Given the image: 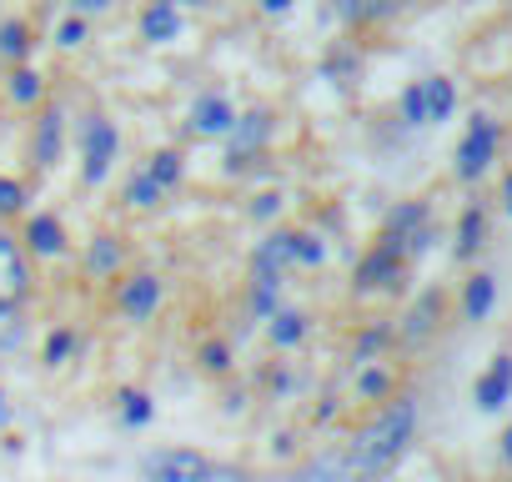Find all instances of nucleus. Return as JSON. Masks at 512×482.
<instances>
[{
    "instance_id": "39",
    "label": "nucleus",
    "mask_w": 512,
    "mask_h": 482,
    "mask_svg": "<svg viewBox=\"0 0 512 482\" xmlns=\"http://www.w3.org/2000/svg\"><path fill=\"white\" fill-rule=\"evenodd\" d=\"M6 417H11V412H6V397H0V422H6Z\"/></svg>"
},
{
    "instance_id": "4",
    "label": "nucleus",
    "mask_w": 512,
    "mask_h": 482,
    "mask_svg": "<svg viewBox=\"0 0 512 482\" xmlns=\"http://www.w3.org/2000/svg\"><path fill=\"white\" fill-rule=\"evenodd\" d=\"M402 272V236H387L382 247L357 267V292H377V287H392Z\"/></svg>"
},
{
    "instance_id": "1",
    "label": "nucleus",
    "mask_w": 512,
    "mask_h": 482,
    "mask_svg": "<svg viewBox=\"0 0 512 482\" xmlns=\"http://www.w3.org/2000/svg\"><path fill=\"white\" fill-rule=\"evenodd\" d=\"M412 432H417V402H412V397L387 402V407L377 412V422L362 427V437H357L352 452H347L352 477H377V472H387V467L407 452Z\"/></svg>"
},
{
    "instance_id": "21",
    "label": "nucleus",
    "mask_w": 512,
    "mask_h": 482,
    "mask_svg": "<svg viewBox=\"0 0 512 482\" xmlns=\"http://www.w3.org/2000/svg\"><path fill=\"white\" fill-rule=\"evenodd\" d=\"M31 51V26L26 21H6V26H0V56H26Z\"/></svg>"
},
{
    "instance_id": "5",
    "label": "nucleus",
    "mask_w": 512,
    "mask_h": 482,
    "mask_svg": "<svg viewBox=\"0 0 512 482\" xmlns=\"http://www.w3.org/2000/svg\"><path fill=\"white\" fill-rule=\"evenodd\" d=\"M116 146H121V141H116V126H111V121H91V126H86V166H81V171H86L91 186L111 176Z\"/></svg>"
},
{
    "instance_id": "36",
    "label": "nucleus",
    "mask_w": 512,
    "mask_h": 482,
    "mask_svg": "<svg viewBox=\"0 0 512 482\" xmlns=\"http://www.w3.org/2000/svg\"><path fill=\"white\" fill-rule=\"evenodd\" d=\"M76 6H81V11H106L111 0H76Z\"/></svg>"
},
{
    "instance_id": "33",
    "label": "nucleus",
    "mask_w": 512,
    "mask_h": 482,
    "mask_svg": "<svg viewBox=\"0 0 512 482\" xmlns=\"http://www.w3.org/2000/svg\"><path fill=\"white\" fill-rule=\"evenodd\" d=\"M56 41H61V46H81V41H86V21H81V16H66L61 31H56Z\"/></svg>"
},
{
    "instance_id": "35",
    "label": "nucleus",
    "mask_w": 512,
    "mask_h": 482,
    "mask_svg": "<svg viewBox=\"0 0 512 482\" xmlns=\"http://www.w3.org/2000/svg\"><path fill=\"white\" fill-rule=\"evenodd\" d=\"M262 6H267L272 16H287V11H292V0H262Z\"/></svg>"
},
{
    "instance_id": "28",
    "label": "nucleus",
    "mask_w": 512,
    "mask_h": 482,
    "mask_svg": "<svg viewBox=\"0 0 512 482\" xmlns=\"http://www.w3.org/2000/svg\"><path fill=\"white\" fill-rule=\"evenodd\" d=\"M71 347H76V332H51V342H46V367H61L66 357H71Z\"/></svg>"
},
{
    "instance_id": "24",
    "label": "nucleus",
    "mask_w": 512,
    "mask_h": 482,
    "mask_svg": "<svg viewBox=\"0 0 512 482\" xmlns=\"http://www.w3.org/2000/svg\"><path fill=\"white\" fill-rule=\"evenodd\" d=\"M437 312H442V297H437V292H427V297L412 307V317H407V337H422V332L432 327V317H437Z\"/></svg>"
},
{
    "instance_id": "2",
    "label": "nucleus",
    "mask_w": 512,
    "mask_h": 482,
    "mask_svg": "<svg viewBox=\"0 0 512 482\" xmlns=\"http://www.w3.org/2000/svg\"><path fill=\"white\" fill-rule=\"evenodd\" d=\"M141 467H146V477H151V482H251L246 472L216 467L206 452H191V447H166V452H151Z\"/></svg>"
},
{
    "instance_id": "20",
    "label": "nucleus",
    "mask_w": 512,
    "mask_h": 482,
    "mask_svg": "<svg viewBox=\"0 0 512 482\" xmlns=\"http://www.w3.org/2000/svg\"><path fill=\"white\" fill-rule=\"evenodd\" d=\"M387 392H392V372H387V367H362V372H357V397L382 402Z\"/></svg>"
},
{
    "instance_id": "16",
    "label": "nucleus",
    "mask_w": 512,
    "mask_h": 482,
    "mask_svg": "<svg viewBox=\"0 0 512 482\" xmlns=\"http://www.w3.org/2000/svg\"><path fill=\"white\" fill-rule=\"evenodd\" d=\"M231 131H236V151H246V146H262V141H267L272 121H267L262 111H251V116H241V121H236ZM236 151H231V156H236Z\"/></svg>"
},
{
    "instance_id": "9",
    "label": "nucleus",
    "mask_w": 512,
    "mask_h": 482,
    "mask_svg": "<svg viewBox=\"0 0 512 482\" xmlns=\"http://www.w3.org/2000/svg\"><path fill=\"white\" fill-rule=\"evenodd\" d=\"M231 126H236L231 101H221V96H201V101L191 106V131H196V136H226Z\"/></svg>"
},
{
    "instance_id": "13",
    "label": "nucleus",
    "mask_w": 512,
    "mask_h": 482,
    "mask_svg": "<svg viewBox=\"0 0 512 482\" xmlns=\"http://www.w3.org/2000/svg\"><path fill=\"white\" fill-rule=\"evenodd\" d=\"M141 31H146V41H176V36H181V16H176V6H146Z\"/></svg>"
},
{
    "instance_id": "6",
    "label": "nucleus",
    "mask_w": 512,
    "mask_h": 482,
    "mask_svg": "<svg viewBox=\"0 0 512 482\" xmlns=\"http://www.w3.org/2000/svg\"><path fill=\"white\" fill-rule=\"evenodd\" d=\"M26 292H31L26 257H21V247H16L11 236H0V302L16 307V302H26Z\"/></svg>"
},
{
    "instance_id": "14",
    "label": "nucleus",
    "mask_w": 512,
    "mask_h": 482,
    "mask_svg": "<svg viewBox=\"0 0 512 482\" xmlns=\"http://www.w3.org/2000/svg\"><path fill=\"white\" fill-rule=\"evenodd\" d=\"M422 96H427V121H447V116H452V106H457V86H452L447 76L422 81Z\"/></svg>"
},
{
    "instance_id": "40",
    "label": "nucleus",
    "mask_w": 512,
    "mask_h": 482,
    "mask_svg": "<svg viewBox=\"0 0 512 482\" xmlns=\"http://www.w3.org/2000/svg\"><path fill=\"white\" fill-rule=\"evenodd\" d=\"M196 6H201V0H196Z\"/></svg>"
},
{
    "instance_id": "22",
    "label": "nucleus",
    "mask_w": 512,
    "mask_h": 482,
    "mask_svg": "<svg viewBox=\"0 0 512 482\" xmlns=\"http://www.w3.org/2000/svg\"><path fill=\"white\" fill-rule=\"evenodd\" d=\"M121 417H126L131 427H146V422L156 417V402H151L146 392H131V387H126V392H121Z\"/></svg>"
},
{
    "instance_id": "18",
    "label": "nucleus",
    "mask_w": 512,
    "mask_h": 482,
    "mask_svg": "<svg viewBox=\"0 0 512 482\" xmlns=\"http://www.w3.org/2000/svg\"><path fill=\"white\" fill-rule=\"evenodd\" d=\"M477 247H482V211L467 206L462 211V226H457V257H472Z\"/></svg>"
},
{
    "instance_id": "8",
    "label": "nucleus",
    "mask_w": 512,
    "mask_h": 482,
    "mask_svg": "<svg viewBox=\"0 0 512 482\" xmlns=\"http://www.w3.org/2000/svg\"><path fill=\"white\" fill-rule=\"evenodd\" d=\"M507 397H512V357L502 352V357H492V367L477 377V387H472V402H477L482 412H497Z\"/></svg>"
},
{
    "instance_id": "19",
    "label": "nucleus",
    "mask_w": 512,
    "mask_h": 482,
    "mask_svg": "<svg viewBox=\"0 0 512 482\" xmlns=\"http://www.w3.org/2000/svg\"><path fill=\"white\" fill-rule=\"evenodd\" d=\"M86 262H91V272H96V277H111V272L121 267V247H116L111 236H96V241H91V257H86Z\"/></svg>"
},
{
    "instance_id": "32",
    "label": "nucleus",
    "mask_w": 512,
    "mask_h": 482,
    "mask_svg": "<svg viewBox=\"0 0 512 482\" xmlns=\"http://www.w3.org/2000/svg\"><path fill=\"white\" fill-rule=\"evenodd\" d=\"M21 201H26V191H21V181H11V176H0V211H21Z\"/></svg>"
},
{
    "instance_id": "38",
    "label": "nucleus",
    "mask_w": 512,
    "mask_h": 482,
    "mask_svg": "<svg viewBox=\"0 0 512 482\" xmlns=\"http://www.w3.org/2000/svg\"><path fill=\"white\" fill-rule=\"evenodd\" d=\"M502 196H507V211H512V171H507V186H502Z\"/></svg>"
},
{
    "instance_id": "11",
    "label": "nucleus",
    "mask_w": 512,
    "mask_h": 482,
    "mask_svg": "<svg viewBox=\"0 0 512 482\" xmlns=\"http://www.w3.org/2000/svg\"><path fill=\"white\" fill-rule=\"evenodd\" d=\"M26 241H31V247H36L41 257H61V252H66V231H61V221H56V216H31Z\"/></svg>"
},
{
    "instance_id": "31",
    "label": "nucleus",
    "mask_w": 512,
    "mask_h": 482,
    "mask_svg": "<svg viewBox=\"0 0 512 482\" xmlns=\"http://www.w3.org/2000/svg\"><path fill=\"white\" fill-rule=\"evenodd\" d=\"M201 367H206V372H226V367H231V347H226V342H206V347H201Z\"/></svg>"
},
{
    "instance_id": "29",
    "label": "nucleus",
    "mask_w": 512,
    "mask_h": 482,
    "mask_svg": "<svg viewBox=\"0 0 512 482\" xmlns=\"http://www.w3.org/2000/svg\"><path fill=\"white\" fill-rule=\"evenodd\" d=\"M422 216H427V206H422V201H412V206L392 211V236H407L412 226H422Z\"/></svg>"
},
{
    "instance_id": "34",
    "label": "nucleus",
    "mask_w": 512,
    "mask_h": 482,
    "mask_svg": "<svg viewBox=\"0 0 512 482\" xmlns=\"http://www.w3.org/2000/svg\"><path fill=\"white\" fill-rule=\"evenodd\" d=\"M277 206H282V196H256V206H251V211H256V216H272Z\"/></svg>"
},
{
    "instance_id": "26",
    "label": "nucleus",
    "mask_w": 512,
    "mask_h": 482,
    "mask_svg": "<svg viewBox=\"0 0 512 482\" xmlns=\"http://www.w3.org/2000/svg\"><path fill=\"white\" fill-rule=\"evenodd\" d=\"M292 257H297V262H307V267H317V262L327 257V247H322L317 236H307V231H292Z\"/></svg>"
},
{
    "instance_id": "15",
    "label": "nucleus",
    "mask_w": 512,
    "mask_h": 482,
    "mask_svg": "<svg viewBox=\"0 0 512 482\" xmlns=\"http://www.w3.org/2000/svg\"><path fill=\"white\" fill-rule=\"evenodd\" d=\"M307 337V317L302 312H272V342L277 347H297Z\"/></svg>"
},
{
    "instance_id": "37",
    "label": "nucleus",
    "mask_w": 512,
    "mask_h": 482,
    "mask_svg": "<svg viewBox=\"0 0 512 482\" xmlns=\"http://www.w3.org/2000/svg\"><path fill=\"white\" fill-rule=\"evenodd\" d=\"M502 457L512 462V422H507V432H502Z\"/></svg>"
},
{
    "instance_id": "17",
    "label": "nucleus",
    "mask_w": 512,
    "mask_h": 482,
    "mask_svg": "<svg viewBox=\"0 0 512 482\" xmlns=\"http://www.w3.org/2000/svg\"><path fill=\"white\" fill-rule=\"evenodd\" d=\"M41 91H46V81H41V71H31V66H21V71L11 76V101H16V106H36V101H41Z\"/></svg>"
},
{
    "instance_id": "23",
    "label": "nucleus",
    "mask_w": 512,
    "mask_h": 482,
    "mask_svg": "<svg viewBox=\"0 0 512 482\" xmlns=\"http://www.w3.org/2000/svg\"><path fill=\"white\" fill-rule=\"evenodd\" d=\"M146 176H151L161 191H166V186H176V181H181V156H176V151H161V156L146 166Z\"/></svg>"
},
{
    "instance_id": "30",
    "label": "nucleus",
    "mask_w": 512,
    "mask_h": 482,
    "mask_svg": "<svg viewBox=\"0 0 512 482\" xmlns=\"http://www.w3.org/2000/svg\"><path fill=\"white\" fill-rule=\"evenodd\" d=\"M126 196H131V206H156V201H161V186H156L151 176H136Z\"/></svg>"
},
{
    "instance_id": "3",
    "label": "nucleus",
    "mask_w": 512,
    "mask_h": 482,
    "mask_svg": "<svg viewBox=\"0 0 512 482\" xmlns=\"http://www.w3.org/2000/svg\"><path fill=\"white\" fill-rule=\"evenodd\" d=\"M497 121L492 116H472V126H467V136H462V146H457V176L462 181H477L487 166H492V156H497Z\"/></svg>"
},
{
    "instance_id": "27",
    "label": "nucleus",
    "mask_w": 512,
    "mask_h": 482,
    "mask_svg": "<svg viewBox=\"0 0 512 482\" xmlns=\"http://www.w3.org/2000/svg\"><path fill=\"white\" fill-rule=\"evenodd\" d=\"M402 121H407V126H422V121H427V96H422V86H407V91H402Z\"/></svg>"
},
{
    "instance_id": "10",
    "label": "nucleus",
    "mask_w": 512,
    "mask_h": 482,
    "mask_svg": "<svg viewBox=\"0 0 512 482\" xmlns=\"http://www.w3.org/2000/svg\"><path fill=\"white\" fill-rule=\"evenodd\" d=\"M61 111L51 106V111H41V121H36V166H56L61 161Z\"/></svg>"
},
{
    "instance_id": "25",
    "label": "nucleus",
    "mask_w": 512,
    "mask_h": 482,
    "mask_svg": "<svg viewBox=\"0 0 512 482\" xmlns=\"http://www.w3.org/2000/svg\"><path fill=\"white\" fill-rule=\"evenodd\" d=\"M21 337H26V322L16 317V307L0 302V352H16V347H21Z\"/></svg>"
},
{
    "instance_id": "12",
    "label": "nucleus",
    "mask_w": 512,
    "mask_h": 482,
    "mask_svg": "<svg viewBox=\"0 0 512 482\" xmlns=\"http://www.w3.org/2000/svg\"><path fill=\"white\" fill-rule=\"evenodd\" d=\"M492 302H497V282H492L487 272H477V277L467 282V292H462V312H467V322H482V317L492 312Z\"/></svg>"
},
{
    "instance_id": "7",
    "label": "nucleus",
    "mask_w": 512,
    "mask_h": 482,
    "mask_svg": "<svg viewBox=\"0 0 512 482\" xmlns=\"http://www.w3.org/2000/svg\"><path fill=\"white\" fill-rule=\"evenodd\" d=\"M116 307H121L131 322H146V317H156V307H161V282H156L151 272H141V277L121 282V292H116Z\"/></svg>"
}]
</instances>
